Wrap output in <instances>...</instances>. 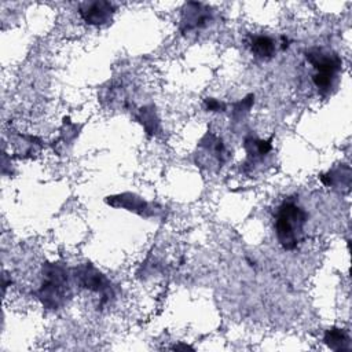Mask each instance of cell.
<instances>
[{
    "label": "cell",
    "mask_w": 352,
    "mask_h": 352,
    "mask_svg": "<svg viewBox=\"0 0 352 352\" xmlns=\"http://www.w3.org/2000/svg\"><path fill=\"white\" fill-rule=\"evenodd\" d=\"M308 220L307 212L292 201H285L275 214V234L285 250H294L302 239L304 226Z\"/></svg>",
    "instance_id": "obj_1"
},
{
    "label": "cell",
    "mask_w": 352,
    "mask_h": 352,
    "mask_svg": "<svg viewBox=\"0 0 352 352\" xmlns=\"http://www.w3.org/2000/svg\"><path fill=\"white\" fill-rule=\"evenodd\" d=\"M41 304L48 309H56L66 304L70 297L67 270L56 263L43 267V282L37 292Z\"/></svg>",
    "instance_id": "obj_2"
},
{
    "label": "cell",
    "mask_w": 352,
    "mask_h": 352,
    "mask_svg": "<svg viewBox=\"0 0 352 352\" xmlns=\"http://www.w3.org/2000/svg\"><path fill=\"white\" fill-rule=\"evenodd\" d=\"M307 60L312 65L315 73L312 81L320 92H327L334 85V80L341 70V59L336 52L322 48H311L305 52Z\"/></svg>",
    "instance_id": "obj_3"
},
{
    "label": "cell",
    "mask_w": 352,
    "mask_h": 352,
    "mask_svg": "<svg viewBox=\"0 0 352 352\" xmlns=\"http://www.w3.org/2000/svg\"><path fill=\"white\" fill-rule=\"evenodd\" d=\"M76 282L80 287L100 296V304H106L113 297V287L110 280L92 264H82L74 270Z\"/></svg>",
    "instance_id": "obj_4"
},
{
    "label": "cell",
    "mask_w": 352,
    "mask_h": 352,
    "mask_svg": "<svg viewBox=\"0 0 352 352\" xmlns=\"http://www.w3.org/2000/svg\"><path fill=\"white\" fill-rule=\"evenodd\" d=\"M78 14L88 25L100 26L110 22L114 14V6L110 1L104 0L84 1L78 7Z\"/></svg>",
    "instance_id": "obj_5"
},
{
    "label": "cell",
    "mask_w": 352,
    "mask_h": 352,
    "mask_svg": "<svg viewBox=\"0 0 352 352\" xmlns=\"http://www.w3.org/2000/svg\"><path fill=\"white\" fill-rule=\"evenodd\" d=\"M212 19V12L208 7L199 3L186 4L182 15V32H191L205 28Z\"/></svg>",
    "instance_id": "obj_6"
},
{
    "label": "cell",
    "mask_w": 352,
    "mask_h": 352,
    "mask_svg": "<svg viewBox=\"0 0 352 352\" xmlns=\"http://www.w3.org/2000/svg\"><path fill=\"white\" fill-rule=\"evenodd\" d=\"M106 202L110 206L122 208V209L133 212L139 216L148 217V216L154 214V210H153V208L150 206L148 202H146L143 198H140L135 194H131V192H124V194H117V195L107 197Z\"/></svg>",
    "instance_id": "obj_7"
},
{
    "label": "cell",
    "mask_w": 352,
    "mask_h": 352,
    "mask_svg": "<svg viewBox=\"0 0 352 352\" xmlns=\"http://www.w3.org/2000/svg\"><path fill=\"white\" fill-rule=\"evenodd\" d=\"M249 47L252 54L258 59H270L275 54V41L264 34L252 36Z\"/></svg>",
    "instance_id": "obj_8"
},
{
    "label": "cell",
    "mask_w": 352,
    "mask_h": 352,
    "mask_svg": "<svg viewBox=\"0 0 352 352\" xmlns=\"http://www.w3.org/2000/svg\"><path fill=\"white\" fill-rule=\"evenodd\" d=\"M323 341L333 351H348L349 349V336L344 329H338V327L327 329L324 333Z\"/></svg>",
    "instance_id": "obj_9"
},
{
    "label": "cell",
    "mask_w": 352,
    "mask_h": 352,
    "mask_svg": "<svg viewBox=\"0 0 352 352\" xmlns=\"http://www.w3.org/2000/svg\"><path fill=\"white\" fill-rule=\"evenodd\" d=\"M245 148L248 151V157L252 160H257L258 157H264L272 148L271 140H261L256 138H246L245 139Z\"/></svg>",
    "instance_id": "obj_10"
},
{
    "label": "cell",
    "mask_w": 352,
    "mask_h": 352,
    "mask_svg": "<svg viewBox=\"0 0 352 352\" xmlns=\"http://www.w3.org/2000/svg\"><path fill=\"white\" fill-rule=\"evenodd\" d=\"M139 121L142 122L144 131L147 132V135H153L157 131L158 126V121L155 118V113L153 110V107H142L139 111Z\"/></svg>",
    "instance_id": "obj_11"
},
{
    "label": "cell",
    "mask_w": 352,
    "mask_h": 352,
    "mask_svg": "<svg viewBox=\"0 0 352 352\" xmlns=\"http://www.w3.org/2000/svg\"><path fill=\"white\" fill-rule=\"evenodd\" d=\"M253 102H254V96H253V95H248L246 98H243L242 100H239L238 103H235V104H234V110H232V117H234L235 120L241 118L243 114H246V113L250 110Z\"/></svg>",
    "instance_id": "obj_12"
},
{
    "label": "cell",
    "mask_w": 352,
    "mask_h": 352,
    "mask_svg": "<svg viewBox=\"0 0 352 352\" xmlns=\"http://www.w3.org/2000/svg\"><path fill=\"white\" fill-rule=\"evenodd\" d=\"M205 109L208 111H224L226 110V104L221 103L217 99L213 98H206L205 99Z\"/></svg>",
    "instance_id": "obj_13"
}]
</instances>
